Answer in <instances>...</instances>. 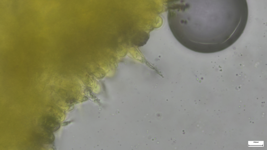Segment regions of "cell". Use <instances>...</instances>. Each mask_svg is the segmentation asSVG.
I'll use <instances>...</instances> for the list:
<instances>
[{
	"mask_svg": "<svg viewBox=\"0 0 267 150\" xmlns=\"http://www.w3.org/2000/svg\"><path fill=\"white\" fill-rule=\"evenodd\" d=\"M167 1L168 25L178 41L195 52H213L215 43L212 1Z\"/></svg>",
	"mask_w": 267,
	"mask_h": 150,
	"instance_id": "obj_1",
	"label": "cell"
},
{
	"mask_svg": "<svg viewBox=\"0 0 267 150\" xmlns=\"http://www.w3.org/2000/svg\"><path fill=\"white\" fill-rule=\"evenodd\" d=\"M37 140L44 144L51 143L54 140V137L53 132L43 128L41 126L38 128L34 133Z\"/></svg>",
	"mask_w": 267,
	"mask_h": 150,
	"instance_id": "obj_2",
	"label": "cell"
},
{
	"mask_svg": "<svg viewBox=\"0 0 267 150\" xmlns=\"http://www.w3.org/2000/svg\"><path fill=\"white\" fill-rule=\"evenodd\" d=\"M41 126L52 132H55L59 128L60 124L54 117L50 115L44 116L41 121Z\"/></svg>",
	"mask_w": 267,
	"mask_h": 150,
	"instance_id": "obj_3",
	"label": "cell"
},
{
	"mask_svg": "<svg viewBox=\"0 0 267 150\" xmlns=\"http://www.w3.org/2000/svg\"><path fill=\"white\" fill-rule=\"evenodd\" d=\"M149 38L148 34L145 32L139 31L132 39V42L135 45L142 46L146 43Z\"/></svg>",
	"mask_w": 267,
	"mask_h": 150,
	"instance_id": "obj_4",
	"label": "cell"
}]
</instances>
